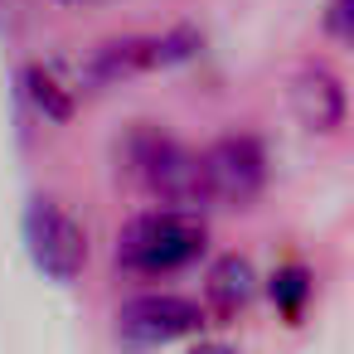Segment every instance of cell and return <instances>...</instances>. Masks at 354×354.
Masks as SVG:
<instances>
[{
    "instance_id": "cell-1",
    "label": "cell",
    "mask_w": 354,
    "mask_h": 354,
    "mask_svg": "<svg viewBox=\"0 0 354 354\" xmlns=\"http://www.w3.org/2000/svg\"><path fill=\"white\" fill-rule=\"evenodd\" d=\"M204 252V223L189 209H156L141 214L122 228L117 238V262L136 277H165L189 267Z\"/></svg>"
},
{
    "instance_id": "cell-2",
    "label": "cell",
    "mask_w": 354,
    "mask_h": 354,
    "mask_svg": "<svg viewBox=\"0 0 354 354\" xmlns=\"http://www.w3.org/2000/svg\"><path fill=\"white\" fill-rule=\"evenodd\" d=\"M20 233H25V248H30V262L49 277V281H78V272L88 267V233L83 223L59 209L54 199H30L25 218H20Z\"/></svg>"
},
{
    "instance_id": "cell-3",
    "label": "cell",
    "mask_w": 354,
    "mask_h": 354,
    "mask_svg": "<svg viewBox=\"0 0 354 354\" xmlns=\"http://www.w3.org/2000/svg\"><path fill=\"white\" fill-rule=\"evenodd\" d=\"M204 330V306L175 291H146L117 310V339L127 349H160Z\"/></svg>"
},
{
    "instance_id": "cell-4",
    "label": "cell",
    "mask_w": 354,
    "mask_h": 354,
    "mask_svg": "<svg viewBox=\"0 0 354 354\" xmlns=\"http://www.w3.org/2000/svg\"><path fill=\"white\" fill-rule=\"evenodd\" d=\"M127 156H131L136 175H141L160 199H170V204H180V209L194 204V199H204L199 156H189V151L175 146L170 136H160V131H136L131 146H127Z\"/></svg>"
},
{
    "instance_id": "cell-5",
    "label": "cell",
    "mask_w": 354,
    "mask_h": 354,
    "mask_svg": "<svg viewBox=\"0 0 354 354\" xmlns=\"http://www.w3.org/2000/svg\"><path fill=\"white\" fill-rule=\"evenodd\" d=\"M199 180H204V199L248 204L267 185V156L252 136H223L199 156Z\"/></svg>"
},
{
    "instance_id": "cell-6",
    "label": "cell",
    "mask_w": 354,
    "mask_h": 354,
    "mask_svg": "<svg viewBox=\"0 0 354 354\" xmlns=\"http://www.w3.org/2000/svg\"><path fill=\"white\" fill-rule=\"evenodd\" d=\"M291 107H296V117H301L310 131H335V127H344V88H339V78H335L330 68H320V64H310V68H301V73L291 78Z\"/></svg>"
},
{
    "instance_id": "cell-7",
    "label": "cell",
    "mask_w": 354,
    "mask_h": 354,
    "mask_svg": "<svg viewBox=\"0 0 354 354\" xmlns=\"http://www.w3.org/2000/svg\"><path fill=\"white\" fill-rule=\"evenodd\" d=\"M209 301L218 306V310H238V306H248L252 301V267L243 262V257H223L214 272H209Z\"/></svg>"
},
{
    "instance_id": "cell-8",
    "label": "cell",
    "mask_w": 354,
    "mask_h": 354,
    "mask_svg": "<svg viewBox=\"0 0 354 354\" xmlns=\"http://www.w3.org/2000/svg\"><path fill=\"white\" fill-rule=\"evenodd\" d=\"M25 93H30V102L39 107V117H49V122H68V112H73V93H68L49 68H25Z\"/></svg>"
},
{
    "instance_id": "cell-9",
    "label": "cell",
    "mask_w": 354,
    "mask_h": 354,
    "mask_svg": "<svg viewBox=\"0 0 354 354\" xmlns=\"http://www.w3.org/2000/svg\"><path fill=\"white\" fill-rule=\"evenodd\" d=\"M272 301L286 310V320H301V310H306V301H310V277H306L301 267H281V272L272 277Z\"/></svg>"
},
{
    "instance_id": "cell-10",
    "label": "cell",
    "mask_w": 354,
    "mask_h": 354,
    "mask_svg": "<svg viewBox=\"0 0 354 354\" xmlns=\"http://www.w3.org/2000/svg\"><path fill=\"white\" fill-rule=\"evenodd\" d=\"M349 6H354V0H330V6H325V35L339 39V44H349V35H354L349 30V15H354Z\"/></svg>"
},
{
    "instance_id": "cell-11",
    "label": "cell",
    "mask_w": 354,
    "mask_h": 354,
    "mask_svg": "<svg viewBox=\"0 0 354 354\" xmlns=\"http://www.w3.org/2000/svg\"><path fill=\"white\" fill-rule=\"evenodd\" d=\"M189 354H238L233 344H218V339H204V344H194Z\"/></svg>"
},
{
    "instance_id": "cell-12",
    "label": "cell",
    "mask_w": 354,
    "mask_h": 354,
    "mask_svg": "<svg viewBox=\"0 0 354 354\" xmlns=\"http://www.w3.org/2000/svg\"><path fill=\"white\" fill-rule=\"evenodd\" d=\"M59 6H107V0H59Z\"/></svg>"
}]
</instances>
